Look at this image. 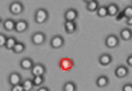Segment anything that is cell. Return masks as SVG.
Instances as JSON below:
<instances>
[{"instance_id":"cell-1","label":"cell","mask_w":132,"mask_h":91,"mask_svg":"<svg viewBox=\"0 0 132 91\" xmlns=\"http://www.w3.org/2000/svg\"><path fill=\"white\" fill-rule=\"evenodd\" d=\"M48 19V12L44 8H39L35 13V21L37 24H44Z\"/></svg>"},{"instance_id":"cell-2","label":"cell","mask_w":132,"mask_h":91,"mask_svg":"<svg viewBox=\"0 0 132 91\" xmlns=\"http://www.w3.org/2000/svg\"><path fill=\"white\" fill-rule=\"evenodd\" d=\"M105 47L109 49H116V47L119 45V39L116 35L110 34L105 38Z\"/></svg>"},{"instance_id":"cell-3","label":"cell","mask_w":132,"mask_h":91,"mask_svg":"<svg viewBox=\"0 0 132 91\" xmlns=\"http://www.w3.org/2000/svg\"><path fill=\"white\" fill-rule=\"evenodd\" d=\"M59 67L64 71L71 70L74 67V62L70 57H63L59 60Z\"/></svg>"},{"instance_id":"cell-4","label":"cell","mask_w":132,"mask_h":91,"mask_svg":"<svg viewBox=\"0 0 132 91\" xmlns=\"http://www.w3.org/2000/svg\"><path fill=\"white\" fill-rule=\"evenodd\" d=\"M64 46V38L62 36L56 35L54 37L51 38L50 40V47L54 50H58Z\"/></svg>"},{"instance_id":"cell-5","label":"cell","mask_w":132,"mask_h":91,"mask_svg":"<svg viewBox=\"0 0 132 91\" xmlns=\"http://www.w3.org/2000/svg\"><path fill=\"white\" fill-rule=\"evenodd\" d=\"M45 40H46V36L43 32H36L32 36V43L36 46L43 45L45 42Z\"/></svg>"},{"instance_id":"cell-6","label":"cell","mask_w":132,"mask_h":91,"mask_svg":"<svg viewBox=\"0 0 132 91\" xmlns=\"http://www.w3.org/2000/svg\"><path fill=\"white\" fill-rule=\"evenodd\" d=\"M9 10L13 15H19L24 11V5L19 1H14L9 6Z\"/></svg>"},{"instance_id":"cell-7","label":"cell","mask_w":132,"mask_h":91,"mask_svg":"<svg viewBox=\"0 0 132 91\" xmlns=\"http://www.w3.org/2000/svg\"><path fill=\"white\" fill-rule=\"evenodd\" d=\"M30 70H31V72L33 74V76H36V75H44V73L46 72V68H45V66L43 63H36V64H34Z\"/></svg>"},{"instance_id":"cell-8","label":"cell","mask_w":132,"mask_h":91,"mask_svg":"<svg viewBox=\"0 0 132 91\" xmlns=\"http://www.w3.org/2000/svg\"><path fill=\"white\" fill-rule=\"evenodd\" d=\"M28 27H29V25H28L27 21L19 20V21L15 22V28H14V30L16 31L17 33H24V32H26L28 30Z\"/></svg>"},{"instance_id":"cell-9","label":"cell","mask_w":132,"mask_h":91,"mask_svg":"<svg viewBox=\"0 0 132 91\" xmlns=\"http://www.w3.org/2000/svg\"><path fill=\"white\" fill-rule=\"evenodd\" d=\"M79 13L76 9L74 8H70L65 12L64 14V18H65V21H76V19L78 18Z\"/></svg>"},{"instance_id":"cell-10","label":"cell","mask_w":132,"mask_h":91,"mask_svg":"<svg viewBox=\"0 0 132 91\" xmlns=\"http://www.w3.org/2000/svg\"><path fill=\"white\" fill-rule=\"evenodd\" d=\"M114 74L118 78H123L128 74V68L125 65H118L114 70Z\"/></svg>"},{"instance_id":"cell-11","label":"cell","mask_w":132,"mask_h":91,"mask_svg":"<svg viewBox=\"0 0 132 91\" xmlns=\"http://www.w3.org/2000/svg\"><path fill=\"white\" fill-rule=\"evenodd\" d=\"M64 30L67 34H73L77 30V25L75 21H65L64 23Z\"/></svg>"},{"instance_id":"cell-12","label":"cell","mask_w":132,"mask_h":91,"mask_svg":"<svg viewBox=\"0 0 132 91\" xmlns=\"http://www.w3.org/2000/svg\"><path fill=\"white\" fill-rule=\"evenodd\" d=\"M33 65H34L33 59L30 58V57H24V58L21 59V62H20V66L23 69H25V70H30Z\"/></svg>"},{"instance_id":"cell-13","label":"cell","mask_w":132,"mask_h":91,"mask_svg":"<svg viewBox=\"0 0 132 91\" xmlns=\"http://www.w3.org/2000/svg\"><path fill=\"white\" fill-rule=\"evenodd\" d=\"M111 62H112V57L110 54H103L99 57V63L102 65H104V66H106V65L110 64Z\"/></svg>"},{"instance_id":"cell-14","label":"cell","mask_w":132,"mask_h":91,"mask_svg":"<svg viewBox=\"0 0 132 91\" xmlns=\"http://www.w3.org/2000/svg\"><path fill=\"white\" fill-rule=\"evenodd\" d=\"M22 82V76L21 74L18 73V72H12L9 76V83L12 85H15L18 83H21Z\"/></svg>"},{"instance_id":"cell-15","label":"cell","mask_w":132,"mask_h":91,"mask_svg":"<svg viewBox=\"0 0 132 91\" xmlns=\"http://www.w3.org/2000/svg\"><path fill=\"white\" fill-rule=\"evenodd\" d=\"M106 7V11H108V15L111 16V17H116V15L119 12V8L118 6L114 4V3H110Z\"/></svg>"},{"instance_id":"cell-16","label":"cell","mask_w":132,"mask_h":91,"mask_svg":"<svg viewBox=\"0 0 132 91\" xmlns=\"http://www.w3.org/2000/svg\"><path fill=\"white\" fill-rule=\"evenodd\" d=\"M109 82H110V79H109V77L108 76H105V75H101L99 76L97 80H96V84L98 87L100 88H104L105 86L109 84Z\"/></svg>"},{"instance_id":"cell-17","label":"cell","mask_w":132,"mask_h":91,"mask_svg":"<svg viewBox=\"0 0 132 91\" xmlns=\"http://www.w3.org/2000/svg\"><path fill=\"white\" fill-rule=\"evenodd\" d=\"M120 38L123 41H129L132 38V32L130 29L124 28L120 31Z\"/></svg>"},{"instance_id":"cell-18","label":"cell","mask_w":132,"mask_h":91,"mask_svg":"<svg viewBox=\"0 0 132 91\" xmlns=\"http://www.w3.org/2000/svg\"><path fill=\"white\" fill-rule=\"evenodd\" d=\"M3 28L6 30L7 32H11L15 28V21L12 19H6L3 22Z\"/></svg>"},{"instance_id":"cell-19","label":"cell","mask_w":132,"mask_h":91,"mask_svg":"<svg viewBox=\"0 0 132 91\" xmlns=\"http://www.w3.org/2000/svg\"><path fill=\"white\" fill-rule=\"evenodd\" d=\"M25 50H26V46H25L24 43H21V42H16L15 46L12 49V51H14L15 54H21Z\"/></svg>"},{"instance_id":"cell-20","label":"cell","mask_w":132,"mask_h":91,"mask_svg":"<svg viewBox=\"0 0 132 91\" xmlns=\"http://www.w3.org/2000/svg\"><path fill=\"white\" fill-rule=\"evenodd\" d=\"M16 42H17V40L14 37H8V38H6V42H5L4 47H5L7 50H12L13 47L16 44Z\"/></svg>"},{"instance_id":"cell-21","label":"cell","mask_w":132,"mask_h":91,"mask_svg":"<svg viewBox=\"0 0 132 91\" xmlns=\"http://www.w3.org/2000/svg\"><path fill=\"white\" fill-rule=\"evenodd\" d=\"M99 2L97 0H93V1H90L87 3V10L90 12H96V10L98 9L99 7Z\"/></svg>"},{"instance_id":"cell-22","label":"cell","mask_w":132,"mask_h":91,"mask_svg":"<svg viewBox=\"0 0 132 91\" xmlns=\"http://www.w3.org/2000/svg\"><path fill=\"white\" fill-rule=\"evenodd\" d=\"M32 81H33L34 86H39H39L43 85V83H44V75H36V76H34Z\"/></svg>"},{"instance_id":"cell-23","label":"cell","mask_w":132,"mask_h":91,"mask_svg":"<svg viewBox=\"0 0 132 91\" xmlns=\"http://www.w3.org/2000/svg\"><path fill=\"white\" fill-rule=\"evenodd\" d=\"M22 85H23V89H24V91H31L34 87L32 79L24 80V81L22 82Z\"/></svg>"},{"instance_id":"cell-24","label":"cell","mask_w":132,"mask_h":91,"mask_svg":"<svg viewBox=\"0 0 132 91\" xmlns=\"http://www.w3.org/2000/svg\"><path fill=\"white\" fill-rule=\"evenodd\" d=\"M77 90V85L72 82V81H69V82H66L64 86H63V91H76Z\"/></svg>"},{"instance_id":"cell-25","label":"cell","mask_w":132,"mask_h":91,"mask_svg":"<svg viewBox=\"0 0 132 91\" xmlns=\"http://www.w3.org/2000/svg\"><path fill=\"white\" fill-rule=\"evenodd\" d=\"M97 15L101 18H104L108 16V11H106V7L105 6H99L98 9L96 10Z\"/></svg>"},{"instance_id":"cell-26","label":"cell","mask_w":132,"mask_h":91,"mask_svg":"<svg viewBox=\"0 0 132 91\" xmlns=\"http://www.w3.org/2000/svg\"><path fill=\"white\" fill-rule=\"evenodd\" d=\"M123 14H124V17L125 18H129V17H132V7L131 6H127L124 8V10H123Z\"/></svg>"},{"instance_id":"cell-27","label":"cell","mask_w":132,"mask_h":91,"mask_svg":"<svg viewBox=\"0 0 132 91\" xmlns=\"http://www.w3.org/2000/svg\"><path fill=\"white\" fill-rule=\"evenodd\" d=\"M11 91H24L22 82L21 83H18V84H15V85H12Z\"/></svg>"},{"instance_id":"cell-28","label":"cell","mask_w":132,"mask_h":91,"mask_svg":"<svg viewBox=\"0 0 132 91\" xmlns=\"http://www.w3.org/2000/svg\"><path fill=\"white\" fill-rule=\"evenodd\" d=\"M6 42V36L3 34H0V47H4Z\"/></svg>"},{"instance_id":"cell-29","label":"cell","mask_w":132,"mask_h":91,"mask_svg":"<svg viewBox=\"0 0 132 91\" xmlns=\"http://www.w3.org/2000/svg\"><path fill=\"white\" fill-rule=\"evenodd\" d=\"M122 91H132V84L127 83L125 85H123L122 87Z\"/></svg>"},{"instance_id":"cell-30","label":"cell","mask_w":132,"mask_h":91,"mask_svg":"<svg viewBox=\"0 0 132 91\" xmlns=\"http://www.w3.org/2000/svg\"><path fill=\"white\" fill-rule=\"evenodd\" d=\"M116 21H120V20H122L123 18H124V14H123V12H118L117 14L116 15Z\"/></svg>"},{"instance_id":"cell-31","label":"cell","mask_w":132,"mask_h":91,"mask_svg":"<svg viewBox=\"0 0 132 91\" xmlns=\"http://www.w3.org/2000/svg\"><path fill=\"white\" fill-rule=\"evenodd\" d=\"M126 63H127V64H128L129 66H132V56H129V57H127Z\"/></svg>"},{"instance_id":"cell-32","label":"cell","mask_w":132,"mask_h":91,"mask_svg":"<svg viewBox=\"0 0 132 91\" xmlns=\"http://www.w3.org/2000/svg\"><path fill=\"white\" fill-rule=\"evenodd\" d=\"M126 19H127V21H126L127 25H128V26H130V25H132V17L126 18Z\"/></svg>"},{"instance_id":"cell-33","label":"cell","mask_w":132,"mask_h":91,"mask_svg":"<svg viewBox=\"0 0 132 91\" xmlns=\"http://www.w3.org/2000/svg\"><path fill=\"white\" fill-rule=\"evenodd\" d=\"M50 89L47 88V87H44V86H43V87H39V89H38V91H48Z\"/></svg>"},{"instance_id":"cell-34","label":"cell","mask_w":132,"mask_h":91,"mask_svg":"<svg viewBox=\"0 0 132 91\" xmlns=\"http://www.w3.org/2000/svg\"><path fill=\"white\" fill-rule=\"evenodd\" d=\"M85 3H88V2H90V1H93V0H83Z\"/></svg>"},{"instance_id":"cell-35","label":"cell","mask_w":132,"mask_h":91,"mask_svg":"<svg viewBox=\"0 0 132 91\" xmlns=\"http://www.w3.org/2000/svg\"><path fill=\"white\" fill-rule=\"evenodd\" d=\"M1 21H2V20H1V18H0V23H1Z\"/></svg>"}]
</instances>
